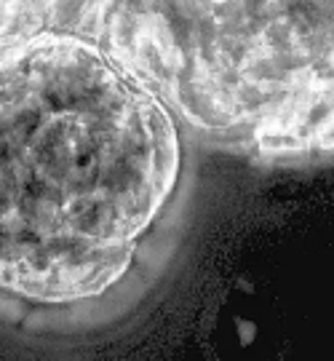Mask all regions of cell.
<instances>
[{
  "instance_id": "6da1fadb",
  "label": "cell",
  "mask_w": 334,
  "mask_h": 361,
  "mask_svg": "<svg viewBox=\"0 0 334 361\" xmlns=\"http://www.w3.org/2000/svg\"><path fill=\"white\" fill-rule=\"evenodd\" d=\"M185 185V129L80 27L0 56V324L86 332L134 292Z\"/></svg>"
},
{
  "instance_id": "7a4b0ae2",
  "label": "cell",
  "mask_w": 334,
  "mask_h": 361,
  "mask_svg": "<svg viewBox=\"0 0 334 361\" xmlns=\"http://www.w3.org/2000/svg\"><path fill=\"white\" fill-rule=\"evenodd\" d=\"M78 27L198 142L259 166L334 161V0H89Z\"/></svg>"
},
{
  "instance_id": "3957f363",
  "label": "cell",
  "mask_w": 334,
  "mask_h": 361,
  "mask_svg": "<svg viewBox=\"0 0 334 361\" xmlns=\"http://www.w3.org/2000/svg\"><path fill=\"white\" fill-rule=\"evenodd\" d=\"M89 0H0V56L43 32L80 25Z\"/></svg>"
}]
</instances>
